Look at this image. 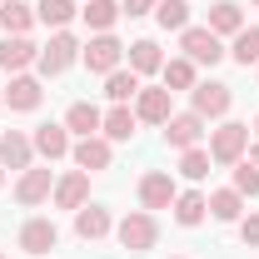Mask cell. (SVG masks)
Instances as JSON below:
<instances>
[{
    "label": "cell",
    "instance_id": "cell-19",
    "mask_svg": "<svg viewBox=\"0 0 259 259\" xmlns=\"http://www.w3.org/2000/svg\"><path fill=\"white\" fill-rule=\"evenodd\" d=\"M40 95H45V90H40V80L15 75V80H10V90H5V105H10V110H35V105H40Z\"/></svg>",
    "mask_w": 259,
    "mask_h": 259
},
{
    "label": "cell",
    "instance_id": "cell-28",
    "mask_svg": "<svg viewBox=\"0 0 259 259\" xmlns=\"http://www.w3.org/2000/svg\"><path fill=\"white\" fill-rule=\"evenodd\" d=\"M164 90L175 95V90H194V60H164Z\"/></svg>",
    "mask_w": 259,
    "mask_h": 259
},
{
    "label": "cell",
    "instance_id": "cell-23",
    "mask_svg": "<svg viewBox=\"0 0 259 259\" xmlns=\"http://www.w3.org/2000/svg\"><path fill=\"white\" fill-rule=\"evenodd\" d=\"M209 30H214V35H239V30H244V15H239L234 0H220V5L209 10Z\"/></svg>",
    "mask_w": 259,
    "mask_h": 259
},
{
    "label": "cell",
    "instance_id": "cell-8",
    "mask_svg": "<svg viewBox=\"0 0 259 259\" xmlns=\"http://www.w3.org/2000/svg\"><path fill=\"white\" fill-rule=\"evenodd\" d=\"M140 204H145V209H169V204H175V180H169L164 169H150V175L140 180Z\"/></svg>",
    "mask_w": 259,
    "mask_h": 259
},
{
    "label": "cell",
    "instance_id": "cell-21",
    "mask_svg": "<svg viewBox=\"0 0 259 259\" xmlns=\"http://www.w3.org/2000/svg\"><path fill=\"white\" fill-rule=\"evenodd\" d=\"M204 214H209V199H204L199 190H190V194H175V220H180L185 229H194L199 220H204Z\"/></svg>",
    "mask_w": 259,
    "mask_h": 259
},
{
    "label": "cell",
    "instance_id": "cell-34",
    "mask_svg": "<svg viewBox=\"0 0 259 259\" xmlns=\"http://www.w3.org/2000/svg\"><path fill=\"white\" fill-rule=\"evenodd\" d=\"M239 234H244V244H259V214L239 220Z\"/></svg>",
    "mask_w": 259,
    "mask_h": 259
},
{
    "label": "cell",
    "instance_id": "cell-41",
    "mask_svg": "<svg viewBox=\"0 0 259 259\" xmlns=\"http://www.w3.org/2000/svg\"><path fill=\"white\" fill-rule=\"evenodd\" d=\"M254 5H259V0H254Z\"/></svg>",
    "mask_w": 259,
    "mask_h": 259
},
{
    "label": "cell",
    "instance_id": "cell-39",
    "mask_svg": "<svg viewBox=\"0 0 259 259\" xmlns=\"http://www.w3.org/2000/svg\"><path fill=\"white\" fill-rule=\"evenodd\" d=\"M254 130H259V120H254Z\"/></svg>",
    "mask_w": 259,
    "mask_h": 259
},
{
    "label": "cell",
    "instance_id": "cell-5",
    "mask_svg": "<svg viewBox=\"0 0 259 259\" xmlns=\"http://www.w3.org/2000/svg\"><path fill=\"white\" fill-rule=\"evenodd\" d=\"M244 145H249V125H220L214 140H209V160L214 164H239Z\"/></svg>",
    "mask_w": 259,
    "mask_h": 259
},
{
    "label": "cell",
    "instance_id": "cell-25",
    "mask_svg": "<svg viewBox=\"0 0 259 259\" xmlns=\"http://www.w3.org/2000/svg\"><path fill=\"white\" fill-rule=\"evenodd\" d=\"M135 125H140V120H135V110H130V105H115V110L100 120L105 140H130V135H135Z\"/></svg>",
    "mask_w": 259,
    "mask_h": 259
},
{
    "label": "cell",
    "instance_id": "cell-3",
    "mask_svg": "<svg viewBox=\"0 0 259 259\" xmlns=\"http://www.w3.org/2000/svg\"><path fill=\"white\" fill-rule=\"evenodd\" d=\"M75 60H80V45H75V35H65V30H55V35H50V45L35 55L40 75H65Z\"/></svg>",
    "mask_w": 259,
    "mask_h": 259
},
{
    "label": "cell",
    "instance_id": "cell-29",
    "mask_svg": "<svg viewBox=\"0 0 259 259\" xmlns=\"http://www.w3.org/2000/svg\"><path fill=\"white\" fill-rule=\"evenodd\" d=\"M70 15H75V0H40L35 5V20L40 25H55V30L70 25Z\"/></svg>",
    "mask_w": 259,
    "mask_h": 259
},
{
    "label": "cell",
    "instance_id": "cell-17",
    "mask_svg": "<svg viewBox=\"0 0 259 259\" xmlns=\"http://www.w3.org/2000/svg\"><path fill=\"white\" fill-rule=\"evenodd\" d=\"M30 140H25V135H15V130H10V135H0V164H5V169H30Z\"/></svg>",
    "mask_w": 259,
    "mask_h": 259
},
{
    "label": "cell",
    "instance_id": "cell-32",
    "mask_svg": "<svg viewBox=\"0 0 259 259\" xmlns=\"http://www.w3.org/2000/svg\"><path fill=\"white\" fill-rule=\"evenodd\" d=\"M180 175H185V180H204V175H209V155H204V150H185Z\"/></svg>",
    "mask_w": 259,
    "mask_h": 259
},
{
    "label": "cell",
    "instance_id": "cell-14",
    "mask_svg": "<svg viewBox=\"0 0 259 259\" xmlns=\"http://www.w3.org/2000/svg\"><path fill=\"white\" fill-rule=\"evenodd\" d=\"M100 120H105V115H100L90 100H75V105L65 110V130H75L80 140H85V135H100Z\"/></svg>",
    "mask_w": 259,
    "mask_h": 259
},
{
    "label": "cell",
    "instance_id": "cell-30",
    "mask_svg": "<svg viewBox=\"0 0 259 259\" xmlns=\"http://www.w3.org/2000/svg\"><path fill=\"white\" fill-rule=\"evenodd\" d=\"M155 20H160V30H185L190 25V5L185 0H160L155 5Z\"/></svg>",
    "mask_w": 259,
    "mask_h": 259
},
{
    "label": "cell",
    "instance_id": "cell-20",
    "mask_svg": "<svg viewBox=\"0 0 259 259\" xmlns=\"http://www.w3.org/2000/svg\"><path fill=\"white\" fill-rule=\"evenodd\" d=\"M130 70H135V75H155V70H164L160 45H155V40H135V45H130Z\"/></svg>",
    "mask_w": 259,
    "mask_h": 259
},
{
    "label": "cell",
    "instance_id": "cell-35",
    "mask_svg": "<svg viewBox=\"0 0 259 259\" xmlns=\"http://www.w3.org/2000/svg\"><path fill=\"white\" fill-rule=\"evenodd\" d=\"M155 5H160V0H125V5H120V10H125V15H150V10H155Z\"/></svg>",
    "mask_w": 259,
    "mask_h": 259
},
{
    "label": "cell",
    "instance_id": "cell-9",
    "mask_svg": "<svg viewBox=\"0 0 259 259\" xmlns=\"http://www.w3.org/2000/svg\"><path fill=\"white\" fill-rule=\"evenodd\" d=\"M70 155H75V164H80L85 175H95V169H110V140H105V135H85V140H80Z\"/></svg>",
    "mask_w": 259,
    "mask_h": 259
},
{
    "label": "cell",
    "instance_id": "cell-6",
    "mask_svg": "<svg viewBox=\"0 0 259 259\" xmlns=\"http://www.w3.org/2000/svg\"><path fill=\"white\" fill-rule=\"evenodd\" d=\"M229 105H234L229 85H220V80L194 85V115H199V120H220V115H229Z\"/></svg>",
    "mask_w": 259,
    "mask_h": 259
},
{
    "label": "cell",
    "instance_id": "cell-7",
    "mask_svg": "<svg viewBox=\"0 0 259 259\" xmlns=\"http://www.w3.org/2000/svg\"><path fill=\"white\" fill-rule=\"evenodd\" d=\"M199 135H204V120L199 115H169L164 120V140H169V150H194L199 145Z\"/></svg>",
    "mask_w": 259,
    "mask_h": 259
},
{
    "label": "cell",
    "instance_id": "cell-36",
    "mask_svg": "<svg viewBox=\"0 0 259 259\" xmlns=\"http://www.w3.org/2000/svg\"><path fill=\"white\" fill-rule=\"evenodd\" d=\"M249 164H254V169H259V145H254V150H249Z\"/></svg>",
    "mask_w": 259,
    "mask_h": 259
},
{
    "label": "cell",
    "instance_id": "cell-24",
    "mask_svg": "<svg viewBox=\"0 0 259 259\" xmlns=\"http://www.w3.org/2000/svg\"><path fill=\"white\" fill-rule=\"evenodd\" d=\"M209 214L225 220V225H234V220L244 214V194H239V190H214V194H209Z\"/></svg>",
    "mask_w": 259,
    "mask_h": 259
},
{
    "label": "cell",
    "instance_id": "cell-33",
    "mask_svg": "<svg viewBox=\"0 0 259 259\" xmlns=\"http://www.w3.org/2000/svg\"><path fill=\"white\" fill-rule=\"evenodd\" d=\"M234 190L239 194H259V169L254 164H239V169H234Z\"/></svg>",
    "mask_w": 259,
    "mask_h": 259
},
{
    "label": "cell",
    "instance_id": "cell-37",
    "mask_svg": "<svg viewBox=\"0 0 259 259\" xmlns=\"http://www.w3.org/2000/svg\"><path fill=\"white\" fill-rule=\"evenodd\" d=\"M0 185H5V164H0Z\"/></svg>",
    "mask_w": 259,
    "mask_h": 259
},
{
    "label": "cell",
    "instance_id": "cell-16",
    "mask_svg": "<svg viewBox=\"0 0 259 259\" xmlns=\"http://www.w3.org/2000/svg\"><path fill=\"white\" fill-rule=\"evenodd\" d=\"M85 194H90V175H85V169H75V175H65L60 185H55V204H60V209H80V204H85Z\"/></svg>",
    "mask_w": 259,
    "mask_h": 259
},
{
    "label": "cell",
    "instance_id": "cell-18",
    "mask_svg": "<svg viewBox=\"0 0 259 259\" xmlns=\"http://www.w3.org/2000/svg\"><path fill=\"white\" fill-rule=\"evenodd\" d=\"M35 55H40V50H35L25 35H10V40L0 45V70H15V75H20V70L35 60Z\"/></svg>",
    "mask_w": 259,
    "mask_h": 259
},
{
    "label": "cell",
    "instance_id": "cell-26",
    "mask_svg": "<svg viewBox=\"0 0 259 259\" xmlns=\"http://www.w3.org/2000/svg\"><path fill=\"white\" fill-rule=\"evenodd\" d=\"M0 25H5L10 35H25L35 25V10L25 5V0H5V5H0Z\"/></svg>",
    "mask_w": 259,
    "mask_h": 259
},
{
    "label": "cell",
    "instance_id": "cell-31",
    "mask_svg": "<svg viewBox=\"0 0 259 259\" xmlns=\"http://www.w3.org/2000/svg\"><path fill=\"white\" fill-rule=\"evenodd\" d=\"M229 55L244 65V70H249V65H259V25H249V30L234 35V50H229Z\"/></svg>",
    "mask_w": 259,
    "mask_h": 259
},
{
    "label": "cell",
    "instance_id": "cell-10",
    "mask_svg": "<svg viewBox=\"0 0 259 259\" xmlns=\"http://www.w3.org/2000/svg\"><path fill=\"white\" fill-rule=\"evenodd\" d=\"M55 239H60L55 220H30V225L20 229V249H25V254H45V249H55Z\"/></svg>",
    "mask_w": 259,
    "mask_h": 259
},
{
    "label": "cell",
    "instance_id": "cell-27",
    "mask_svg": "<svg viewBox=\"0 0 259 259\" xmlns=\"http://www.w3.org/2000/svg\"><path fill=\"white\" fill-rule=\"evenodd\" d=\"M80 15H85V25H90V30H100V35H105L110 25H115V20H120V15H125V10H120L115 0H90Z\"/></svg>",
    "mask_w": 259,
    "mask_h": 259
},
{
    "label": "cell",
    "instance_id": "cell-40",
    "mask_svg": "<svg viewBox=\"0 0 259 259\" xmlns=\"http://www.w3.org/2000/svg\"><path fill=\"white\" fill-rule=\"evenodd\" d=\"M0 259H5V254H0Z\"/></svg>",
    "mask_w": 259,
    "mask_h": 259
},
{
    "label": "cell",
    "instance_id": "cell-11",
    "mask_svg": "<svg viewBox=\"0 0 259 259\" xmlns=\"http://www.w3.org/2000/svg\"><path fill=\"white\" fill-rule=\"evenodd\" d=\"M135 120L164 125V120H169V90H140V95H135Z\"/></svg>",
    "mask_w": 259,
    "mask_h": 259
},
{
    "label": "cell",
    "instance_id": "cell-2",
    "mask_svg": "<svg viewBox=\"0 0 259 259\" xmlns=\"http://www.w3.org/2000/svg\"><path fill=\"white\" fill-rule=\"evenodd\" d=\"M115 234H120V244H125L130 254H145V249H155V239H160V225H155V214L135 209V214H125V220L115 225Z\"/></svg>",
    "mask_w": 259,
    "mask_h": 259
},
{
    "label": "cell",
    "instance_id": "cell-15",
    "mask_svg": "<svg viewBox=\"0 0 259 259\" xmlns=\"http://www.w3.org/2000/svg\"><path fill=\"white\" fill-rule=\"evenodd\" d=\"M30 145L45 155V160H65V155H70V135H65V125H40Z\"/></svg>",
    "mask_w": 259,
    "mask_h": 259
},
{
    "label": "cell",
    "instance_id": "cell-4",
    "mask_svg": "<svg viewBox=\"0 0 259 259\" xmlns=\"http://www.w3.org/2000/svg\"><path fill=\"white\" fill-rule=\"evenodd\" d=\"M120 55H125V45H120V40H115L110 30H105V35H95V40L80 50L85 70H95V75H110V70H120Z\"/></svg>",
    "mask_w": 259,
    "mask_h": 259
},
{
    "label": "cell",
    "instance_id": "cell-12",
    "mask_svg": "<svg viewBox=\"0 0 259 259\" xmlns=\"http://www.w3.org/2000/svg\"><path fill=\"white\" fill-rule=\"evenodd\" d=\"M110 209H100V204H80V209H75V234H80V239H105V234H110Z\"/></svg>",
    "mask_w": 259,
    "mask_h": 259
},
{
    "label": "cell",
    "instance_id": "cell-1",
    "mask_svg": "<svg viewBox=\"0 0 259 259\" xmlns=\"http://www.w3.org/2000/svg\"><path fill=\"white\" fill-rule=\"evenodd\" d=\"M180 50L194 65H220L225 60V45H220V35L209 30V25H185L180 30Z\"/></svg>",
    "mask_w": 259,
    "mask_h": 259
},
{
    "label": "cell",
    "instance_id": "cell-13",
    "mask_svg": "<svg viewBox=\"0 0 259 259\" xmlns=\"http://www.w3.org/2000/svg\"><path fill=\"white\" fill-rule=\"evenodd\" d=\"M50 190H55V185H50V169H25V175H20V185H15V199H20V204H40V199H50Z\"/></svg>",
    "mask_w": 259,
    "mask_h": 259
},
{
    "label": "cell",
    "instance_id": "cell-22",
    "mask_svg": "<svg viewBox=\"0 0 259 259\" xmlns=\"http://www.w3.org/2000/svg\"><path fill=\"white\" fill-rule=\"evenodd\" d=\"M105 95L115 100V105H130V100L140 95V75L135 70H110L105 75Z\"/></svg>",
    "mask_w": 259,
    "mask_h": 259
},
{
    "label": "cell",
    "instance_id": "cell-38",
    "mask_svg": "<svg viewBox=\"0 0 259 259\" xmlns=\"http://www.w3.org/2000/svg\"><path fill=\"white\" fill-rule=\"evenodd\" d=\"M0 110H5V90H0Z\"/></svg>",
    "mask_w": 259,
    "mask_h": 259
}]
</instances>
